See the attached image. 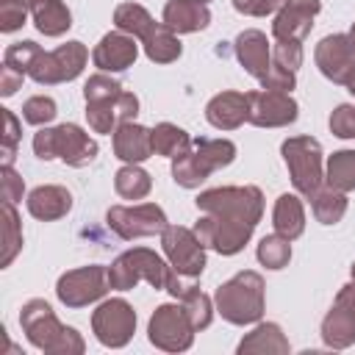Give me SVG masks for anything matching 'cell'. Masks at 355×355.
<instances>
[{
    "mask_svg": "<svg viewBox=\"0 0 355 355\" xmlns=\"http://www.w3.org/2000/svg\"><path fill=\"white\" fill-rule=\"evenodd\" d=\"M200 219L191 227L205 250L236 255L250 241L263 214V194L258 186H219L197 194Z\"/></svg>",
    "mask_w": 355,
    "mask_h": 355,
    "instance_id": "6da1fadb",
    "label": "cell"
},
{
    "mask_svg": "<svg viewBox=\"0 0 355 355\" xmlns=\"http://www.w3.org/2000/svg\"><path fill=\"white\" fill-rule=\"evenodd\" d=\"M19 324L25 338L47 355H80L86 349L80 333L75 327L61 324L44 300H28L19 311Z\"/></svg>",
    "mask_w": 355,
    "mask_h": 355,
    "instance_id": "7a4b0ae2",
    "label": "cell"
},
{
    "mask_svg": "<svg viewBox=\"0 0 355 355\" xmlns=\"http://www.w3.org/2000/svg\"><path fill=\"white\" fill-rule=\"evenodd\" d=\"M214 308L230 324H255L263 316V277L244 269L214 291Z\"/></svg>",
    "mask_w": 355,
    "mask_h": 355,
    "instance_id": "3957f363",
    "label": "cell"
},
{
    "mask_svg": "<svg viewBox=\"0 0 355 355\" xmlns=\"http://www.w3.org/2000/svg\"><path fill=\"white\" fill-rule=\"evenodd\" d=\"M33 153L42 158V161H64L75 169L80 166H89L97 155V141L80 128V125H72V122H64V125H55V128H42L39 133H33Z\"/></svg>",
    "mask_w": 355,
    "mask_h": 355,
    "instance_id": "277c9868",
    "label": "cell"
},
{
    "mask_svg": "<svg viewBox=\"0 0 355 355\" xmlns=\"http://www.w3.org/2000/svg\"><path fill=\"white\" fill-rule=\"evenodd\" d=\"M236 144L230 139H194L191 150L172 158V180L183 189H197L211 172L233 164Z\"/></svg>",
    "mask_w": 355,
    "mask_h": 355,
    "instance_id": "5b68a950",
    "label": "cell"
},
{
    "mask_svg": "<svg viewBox=\"0 0 355 355\" xmlns=\"http://www.w3.org/2000/svg\"><path fill=\"white\" fill-rule=\"evenodd\" d=\"M169 275H172V263H166L155 250H147V247H133L116 255V261L108 266V283L116 291H130L141 280L150 283L153 288L166 291Z\"/></svg>",
    "mask_w": 355,
    "mask_h": 355,
    "instance_id": "8992f818",
    "label": "cell"
},
{
    "mask_svg": "<svg viewBox=\"0 0 355 355\" xmlns=\"http://www.w3.org/2000/svg\"><path fill=\"white\" fill-rule=\"evenodd\" d=\"M280 153H283V161L288 166L294 189L300 194L311 197L322 186V180H324V172H322V144L313 136H288L280 144Z\"/></svg>",
    "mask_w": 355,
    "mask_h": 355,
    "instance_id": "52a82bcc",
    "label": "cell"
},
{
    "mask_svg": "<svg viewBox=\"0 0 355 355\" xmlns=\"http://www.w3.org/2000/svg\"><path fill=\"white\" fill-rule=\"evenodd\" d=\"M89 61V50L83 42H67L55 50H42L36 61L28 69V78H33L39 86H55L75 80Z\"/></svg>",
    "mask_w": 355,
    "mask_h": 355,
    "instance_id": "ba28073f",
    "label": "cell"
},
{
    "mask_svg": "<svg viewBox=\"0 0 355 355\" xmlns=\"http://www.w3.org/2000/svg\"><path fill=\"white\" fill-rule=\"evenodd\" d=\"M194 324L186 316V308L178 302H164L153 311L150 324H147V338L153 347L164 352H183L194 341Z\"/></svg>",
    "mask_w": 355,
    "mask_h": 355,
    "instance_id": "9c48e42d",
    "label": "cell"
},
{
    "mask_svg": "<svg viewBox=\"0 0 355 355\" xmlns=\"http://www.w3.org/2000/svg\"><path fill=\"white\" fill-rule=\"evenodd\" d=\"M105 225L125 241L133 239H144V236H155L164 233V227L169 225L166 214L161 205L155 202H139V205H111L105 214Z\"/></svg>",
    "mask_w": 355,
    "mask_h": 355,
    "instance_id": "30bf717a",
    "label": "cell"
},
{
    "mask_svg": "<svg viewBox=\"0 0 355 355\" xmlns=\"http://www.w3.org/2000/svg\"><path fill=\"white\" fill-rule=\"evenodd\" d=\"M111 288L108 283V269L100 263H89L80 269H69L58 277L55 283V294L67 308H86L97 300L105 297V291Z\"/></svg>",
    "mask_w": 355,
    "mask_h": 355,
    "instance_id": "8fae6325",
    "label": "cell"
},
{
    "mask_svg": "<svg viewBox=\"0 0 355 355\" xmlns=\"http://www.w3.org/2000/svg\"><path fill=\"white\" fill-rule=\"evenodd\" d=\"M92 333L103 347L119 349L125 347L136 333V311L122 297L105 300L92 313Z\"/></svg>",
    "mask_w": 355,
    "mask_h": 355,
    "instance_id": "7c38bea8",
    "label": "cell"
},
{
    "mask_svg": "<svg viewBox=\"0 0 355 355\" xmlns=\"http://www.w3.org/2000/svg\"><path fill=\"white\" fill-rule=\"evenodd\" d=\"M161 247L166 261L172 263L175 272L189 275V277H200L205 269V247L197 239L194 230L183 227V225H166L161 233Z\"/></svg>",
    "mask_w": 355,
    "mask_h": 355,
    "instance_id": "4fadbf2b",
    "label": "cell"
},
{
    "mask_svg": "<svg viewBox=\"0 0 355 355\" xmlns=\"http://www.w3.org/2000/svg\"><path fill=\"white\" fill-rule=\"evenodd\" d=\"M316 67L319 72L333 80V83H341L347 86L352 78H355V42L349 33H333V36H324L319 44H316Z\"/></svg>",
    "mask_w": 355,
    "mask_h": 355,
    "instance_id": "5bb4252c",
    "label": "cell"
},
{
    "mask_svg": "<svg viewBox=\"0 0 355 355\" xmlns=\"http://www.w3.org/2000/svg\"><path fill=\"white\" fill-rule=\"evenodd\" d=\"M322 341L333 349L355 344V280L338 288L333 308L322 319Z\"/></svg>",
    "mask_w": 355,
    "mask_h": 355,
    "instance_id": "9a60e30c",
    "label": "cell"
},
{
    "mask_svg": "<svg viewBox=\"0 0 355 355\" xmlns=\"http://www.w3.org/2000/svg\"><path fill=\"white\" fill-rule=\"evenodd\" d=\"M247 103H250V116L247 122L258 125V128H286L297 119V100L286 92H247Z\"/></svg>",
    "mask_w": 355,
    "mask_h": 355,
    "instance_id": "2e32d148",
    "label": "cell"
},
{
    "mask_svg": "<svg viewBox=\"0 0 355 355\" xmlns=\"http://www.w3.org/2000/svg\"><path fill=\"white\" fill-rule=\"evenodd\" d=\"M319 11H322L319 0H283L272 22L275 42H302L311 33Z\"/></svg>",
    "mask_w": 355,
    "mask_h": 355,
    "instance_id": "e0dca14e",
    "label": "cell"
},
{
    "mask_svg": "<svg viewBox=\"0 0 355 355\" xmlns=\"http://www.w3.org/2000/svg\"><path fill=\"white\" fill-rule=\"evenodd\" d=\"M136 114H139V97L125 89L114 97L86 103V119L94 133H114L122 122L136 119Z\"/></svg>",
    "mask_w": 355,
    "mask_h": 355,
    "instance_id": "ac0fdd59",
    "label": "cell"
},
{
    "mask_svg": "<svg viewBox=\"0 0 355 355\" xmlns=\"http://www.w3.org/2000/svg\"><path fill=\"white\" fill-rule=\"evenodd\" d=\"M136 55H139L136 36H130L125 31L105 33L97 42V47L92 50V61L100 72H125L128 67H133Z\"/></svg>",
    "mask_w": 355,
    "mask_h": 355,
    "instance_id": "d6986e66",
    "label": "cell"
},
{
    "mask_svg": "<svg viewBox=\"0 0 355 355\" xmlns=\"http://www.w3.org/2000/svg\"><path fill=\"white\" fill-rule=\"evenodd\" d=\"M236 58L239 64L255 78V80H263L272 69V44L266 39L263 31H255V28H247L236 36Z\"/></svg>",
    "mask_w": 355,
    "mask_h": 355,
    "instance_id": "ffe728a7",
    "label": "cell"
},
{
    "mask_svg": "<svg viewBox=\"0 0 355 355\" xmlns=\"http://www.w3.org/2000/svg\"><path fill=\"white\" fill-rule=\"evenodd\" d=\"M250 116L247 92H219L205 105V119L216 130H236Z\"/></svg>",
    "mask_w": 355,
    "mask_h": 355,
    "instance_id": "44dd1931",
    "label": "cell"
},
{
    "mask_svg": "<svg viewBox=\"0 0 355 355\" xmlns=\"http://www.w3.org/2000/svg\"><path fill=\"white\" fill-rule=\"evenodd\" d=\"M153 128L139 125L136 119L122 122L114 130V155L125 164H141L153 155Z\"/></svg>",
    "mask_w": 355,
    "mask_h": 355,
    "instance_id": "7402d4cb",
    "label": "cell"
},
{
    "mask_svg": "<svg viewBox=\"0 0 355 355\" xmlns=\"http://www.w3.org/2000/svg\"><path fill=\"white\" fill-rule=\"evenodd\" d=\"M161 22L175 33H194L208 28L211 11H208V3L202 0H166Z\"/></svg>",
    "mask_w": 355,
    "mask_h": 355,
    "instance_id": "603a6c76",
    "label": "cell"
},
{
    "mask_svg": "<svg viewBox=\"0 0 355 355\" xmlns=\"http://www.w3.org/2000/svg\"><path fill=\"white\" fill-rule=\"evenodd\" d=\"M69 208H72V194L64 186H36L28 194V211L42 222L61 219L69 214Z\"/></svg>",
    "mask_w": 355,
    "mask_h": 355,
    "instance_id": "cb8c5ba5",
    "label": "cell"
},
{
    "mask_svg": "<svg viewBox=\"0 0 355 355\" xmlns=\"http://www.w3.org/2000/svg\"><path fill=\"white\" fill-rule=\"evenodd\" d=\"M114 25H116V31H125V33L136 36L144 44L161 31L164 22H155L150 17V11L139 3H119L116 11H114Z\"/></svg>",
    "mask_w": 355,
    "mask_h": 355,
    "instance_id": "d4e9b609",
    "label": "cell"
},
{
    "mask_svg": "<svg viewBox=\"0 0 355 355\" xmlns=\"http://www.w3.org/2000/svg\"><path fill=\"white\" fill-rule=\"evenodd\" d=\"M272 225H275V233L286 236L288 241L300 239L305 233V208H302V200L297 194H280L277 202H275V211H272Z\"/></svg>",
    "mask_w": 355,
    "mask_h": 355,
    "instance_id": "484cf974",
    "label": "cell"
},
{
    "mask_svg": "<svg viewBox=\"0 0 355 355\" xmlns=\"http://www.w3.org/2000/svg\"><path fill=\"white\" fill-rule=\"evenodd\" d=\"M31 17L36 31L44 36H61L72 28V14L61 0H36L31 6Z\"/></svg>",
    "mask_w": 355,
    "mask_h": 355,
    "instance_id": "4316f807",
    "label": "cell"
},
{
    "mask_svg": "<svg viewBox=\"0 0 355 355\" xmlns=\"http://www.w3.org/2000/svg\"><path fill=\"white\" fill-rule=\"evenodd\" d=\"M291 347H288V338L283 336L280 324L275 322H263L258 324L255 330H250L241 341H239V352H275V355H286Z\"/></svg>",
    "mask_w": 355,
    "mask_h": 355,
    "instance_id": "83f0119b",
    "label": "cell"
},
{
    "mask_svg": "<svg viewBox=\"0 0 355 355\" xmlns=\"http://www.w3.org/2000/svg\"><path fill=\"white\" fill-rule=\"evenodd\" d=\"M308 200H311L316 222L322 225H336L347 214V191H338L333 186H319Z\"/></svg>",
    "mask_w": 355,
    "mask_h": 355,
    "instance_id": "f1b7e54d",
    "label": "cell"
},
{
    "mask_svg": "<svg viewBox=\"0 0 355 355\" xmlns=\"http://www.w3.org/2000/svg\"><path fill=\"white\" fill-rule=\"evenodd\" d=\"M191 144H194V139H191L183 128H178V125H172V122H158V125L153 128V150H155V155L178 158V155L189 153Z\"/></svg>",
    "mask_w": 355,
    "mask_h": 355,
    "instance_id": "f546056e",
    "label": "cell"
},
{
    "mask_svg": "<svg viewBox=\"0 0 355 355\" xmlns=\"http://www.w3.org/2000/svg\"><path fill=\"white\" fill-rule=\"evenodd\" d=\"M114 189L125 200H144L150 194V189H153V178L139 164H125L114 175Z\"/></svg>",
    "mask_w": 355,
    "mask_h": 355,
    "instance_id": "4dcf8cb0",
    "label": "cell"
},
{
    "mask_svg": "<svg viewBox=\"0 0 355 355\" xmlns=\"http://www.w3.org/2000/svg\"><path fill=\"white\" fill-rule=\"evenodd\" d=\"M324 180H327V186H333L338 191H352L355 189V150L333 153L327 158Z\"/></svg>",
    "mask_w": 355,
    "mask_h": 355,
    "instance_id": "1f68e13d",
    "label": "cell"
},
{
    "mask_svg": "<svg viewBox=\"0 0 355 355\" xmlns=\"http://www.w3.org/2000/svg\"><path fill=\"white\" fill-rule=\"evenodd\" d=\"M22 250V225L17 216L14 202L3 200V255H0V266H11V261L17 258V252Z\"/></svg>",
    "mask_w": 355,
    "mask_h": 355,
    "instance_id": "d6a6232c",
    "label": "cell"
},
{
    "mask_svg": "<svg viewBox=\"0 0 355 355\" xmlns=\"http://www.w3.org/2000/svg\"><path fill=\"white\" fill-rule=\"evenodd\" d=\"M261 266L266 269H283L288 261H291V241L280 233H272V236H263L258 241V250H255Z\"/></svg>",
    "mask_w": 355,
    "mask_h": 355,
    "instance_id": "836d02e7",
    "label": "cell"
},
{
    "mask_svg": "<svg viewBox=\"0 0 355 355\" xmlns=\"http://www.w3.org/2000/svg\"><path fill=\"white\" fill-rule=\"evenodd\" d=\"M178 302L186 308V316H189V322L194 324L197 333L211 324V319H214V300H211L208 294H202L200 288H191V291H189L183 300H178Z\"/></svg>",
    "mask_w": 355,
    "mask_h": 355,
    "instance_id": "e575fe53",
    "label": "cell"
},
{
    "mask_svg": "<svg viewBox=\"0 0 355 355\" xmlns=\"http://www.w3.org/2000/svg\"><path fill=\"white\" fill-rule=\"evenodd\" d=\"M39 53H42V47H39L36 42H31V39H25V42H14V44L6 47V53H3V64H8V67H14V69H19L22 75H28V69H31V64L36 61Z\"/></svg>",
    "mask_w": 355,
    "mask_h": 355,
    "instance_id": "d590c367",
    "label": "cell"
},
{
    "mask_svg": "<svg viewBox=\"0 0 355 355\" xmlns=\"http://www.w3.org/2000/svg\"><path fill=\"white\" fill-rule=\"evenodd\" d=\"M55 114H58L55 100L53 97H44V94L28 97L25 105H22V119L31 122V125H47V122L55 119Z\"/></svg>",
    "mask_w": 355,
    "mask_h": 355,
    "instance_id": "8d00e7d4",
    "label": "cell"
},
{
    "mask_svg": "<svg viewBox=\"0 0 355 355\" xmlns=\"http://www.w3.org/2000/svg\"><path fill=\"white\" fill-rule=\"evenodd\" d=\"M119 92H122V83H119V80H114L108 72H97V75H92V78L86 80V86H83V100H86V103H94V100L114 97V94H119Z\"/></svg>",
    "mask_w": 355,
    "mask_h": 355,
    "instance_id": "74e56055",
    "label": "cell"
},
{
    "mask_svg": "<svg viewBox=\"0 0 355 355\" xmlns=\"http://www.w3.org/2000/svg\"><path fill=\"white\" fill-rule=\"evenodd\" d=\"M330 133L338 139H355V103H341L330 114Z\"/></svg>",
    "mask_w": 355,
    "mask_h": 355,
    "instance_id": "f35d334b",
    "label": "cell"
},
{
    "mask_svg": "<svg viewBox=\"0 0 355 355\" xmlns=\"http://www.w3.org/2000/svg\"><path fill=\"white\" fill-rule=\"evenodd\" d=\"M3 147H0V155H3V166H11L14 164V155H17V144H19V119L3 108Z\"/></svg>",
    "mask_w": 355,
    "mask_h": 355,
    "instance_id": "ab89813d",
    "label": "cell"
},
{
    "mask_svg": "<svg viewBox=\"0 0 355 355\" xmlns=\"http://www.w3.org/2000/svg\"><path fill=\"white\" fill-rule=\"evenodd\" d=\"M272 64L297 72L302 67V42H275V47H272Z\"/></svg>",
    "mask_w": 355,
    "mask_h": 355,
    "instance_id": "60d3db41",
    "label": "cell"
},
{
    "mask_svg": "<svg viewBox=\"0 0 355 355\" xmlns=\"http://www.w3.org/2000/svg\"><path fill=\"white\" fill-rule=\"evenodd\" d=\"M28 11L31 8L19 6V3H0V31L3 33L19 31L25 25V19H28Z\"/></svg>",
    "mask_w": 355,
    "mask_h": 355,
    "instance_id": "b9f144b4",
    "label": "cell"
},
{
    "mask_svg": "<svg viewBox=\"0 0 355 355\" xmlns=\"http://www.w3.org/2000/svg\"><path fill=\"white\" fill-rule=\"evenodd\" d=\"M261 86L269 89V92H286V94H291V89L297 86V72L272 64V69H269V75L261 80Z\"/></svg>",
    "mask_w": 355,
    "mask_h": 355,
    "instance_id": "7bdbcfd3",
    "label": "cell"
},
{
    "mask_svg": "<svg viewBox=\"0 0 355 355\" xmlns=\"http://www.w3.org/2000/svg\"><path fill=\"white\" fill-rule=\"evenodd\" d=\"M0 183H3V200L8 202L22 200L25 183H22V175L14 172V166H0Z\"/></svg>",
    "mask_w": 355,
    "mask_h": 355,
    "instance_id": "ee69618b",
    "label": "cell"
},
{
    "mask_svg": "<svg viewBox=\"0 0 355 355\" xmlns=\"http://www.w3.org/2000/svg\"><path fill=\"white\" fill-rule=\"evenodd\" d=\"M283 0H233V8L247 17H266L280 8Z\"/></svg>",
    "mask_w": 355,
    "mask_h": 355,
    "instance_id": "f6af8a7d",
    "label": "cell"
},
{
    "mask_svg": "<svg viewBox=\"0 0 355 355\" xmlns=\"http://www.w3.org/2000/svg\"><path fill=\"white\" fill-rule=\"evenodd\" d=\"M22 78H25V75H22L19 69L3 64V67H0V94H3V97H11V94L22 86Z\"/></svg>",
    "mask_w": 355,
    "mask_h": 355,
    "instance_id": "bcb514c9",
    "label": "cell"
},
{
    "mask_svg": "<svg viewBox=\"0 0 355 355\" xmlns=\"http://www.w3.org/2000/svg\"><path fill=\"white\" fill-rule=\"evenodd\" d=\"M0 3H19V6H25V8H31L36 0H0Z\"/></svg>",
    "mask_w": 355,
    "mask_h": 355,
    "instance_id": "7dc6e473",
    "label": "cell"
},
{
    "mask_svg": "<svg viewBox=\"0 0 355 355\" xmlns=\"http://www.w3.org/2000/svg\"><path fill=\"white\" fill-rule=\"evenodd\" d=\"M347 89H349V94H352V97H355V78H352V80H349V83H347Z\"/></svg>",
    "mask_w": 355,
    "mask_h": 355,
    "instance_id": "c3c4849f",
    "label": "cell"
},
{
    "mask_svg": "<svg viewBox=\"0 0 355 355\" xmlns=\"http://www.w3.org/2000/svg\"><path fill=\"white\" fill-rule=\"evenodd\" d=\"M349 36H352V42H355V22H352V28H349Z\"/></svg>",
    "mask_w": 355,
    "mask_h": 355,
    "instance_id": "681fc988",
    "label": "cell"
},
{
    "mask_svg": "<svg viewBox=\"0 0 355 355\" xmlns=\"http://www.w3.org/2000/svg\"><path fill=\"white\" fill-rule=\"evenodd\" d=\"M349 272H352V280H355V263H352V269H349Z\"/></svg>",
    "mask_w": 355,
    "mask_h": 355,
    "instance_id": "f907efd6",
    "label": "cell"
},
{
    "mask_svg": "<svg viewBox=\"0 0 355 355\" xmlns=\"http://www.w3.org/2000/svg\"><path fill=\"white\" fill-rule=\"evenodd\" d=\"M202 3H211V0H202Z\"/></svg>",
    "mask_w": 355,
    "mask_h": 355,
    "instance_id": "816d5d0a",
    "label": "cell"
}]
</instances>
